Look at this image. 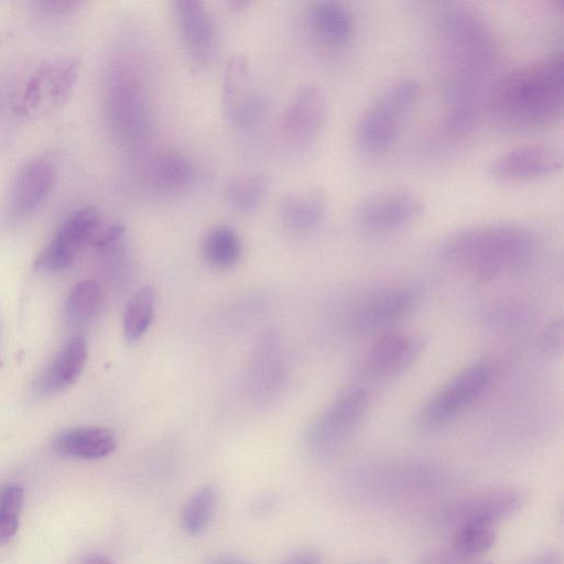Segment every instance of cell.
I'll return each mask as SVG.
<instances>
[{
  "label": "cell",
  "instance_id": "24",
  "mask_svg": "<svg viewBox=\"0 0 564 564\" xmlns=\"http://www.w3.org/2000/svg\"><path fill=\"white\" fill-rule=\"evenodd\" d=\"M268 180L260 173H245L229 181L225 189L228 204L237 212L252 214L263 203Z\"/></svg>",
  "mask_w": 564,
  "mask_h": 564
},
{
  "label": "cell",
  "instance_id": "7",
  "mask_svg": "<svg viewBox=\"0 0 564 564\" xmlns=\"http://www.w3.org/2000/svg\"><path fill=\"white\" fill-rule=\"evenodd\" d=\"M173 14L187 59L197 69L208 68L215 62L219 47L214 17L203 2L194 0L175 1Z\"/></svg>",
  "mask_w": 564,
  "mask_h": 564
},
{
  "label": "cell",
  "instance_id": "1",
  "mask_svg": "<svg viewBox=\"0 0 564 564\" xmlns=\"http://www.w3.org/2000/svg\"><path fill=\"white\" fill-rule=\"evenodd\" d=\"M563 100L562 51L506 73L490 96L496 117L518 130L542 129L557 122Z\"/></svg>",
  "mask_w": 564,
  "mask_h": 564
},
{
  "label": "cell",
  "instance_id": "31",
  "mask_svg": "<svg viewBox=\"0 0 564 564\" xmlns=\"http://www.w3.org/2000/svg\"><path fill=\"white\" fill-rule=\"evenodd\" d=\"M564 343L563 321L557 319L549 324L541 333L539 346L547 355L562 351Z\"/></svg>",
  "mask_w": 564,
  "mask_h": 564
},
{
  "label": "cell",
  "instance_id": "13",
  "mask_svg": "<svg viewBox=\"0 0 564 564\" xmlns=\"http://www.w3.org/2000/svg\"><path fill=\"white\" fill-rule=\"evenodd\" d=\"M562 163V152L554 145L531 143L498 156L489 165V174L503 182L530 181L556 173Z\"/></svg>",
  "mask_w": 564,
  "mask_h": 564
},
{
  "label": "cell",
  "instance_id": "30",
  "mask_svg": "<svg viewBox=\"0 0 564 564\" xmlns=\"http://www.w3.org/2000/svg\"><path fill=\"white\" fill-rule=\"evenodd\" d=\"M24 490L19 485H7L0 489V544L8 542L19 529Z\"/></svg>",
  "mask_w": 564,
  "mask_h": 564
},
{
  "label": "cell",
  "instance_id": "19",
  "mask_svg": "<svg viewBox=\"0 0 564 564\" xmlns=\"http://www.w3.org/2000/svg\"><path fill=\"white\" fill-rule=\"evenodd\" d=\"M113 432L102 426L75 427L58 434L53 441V449L59 455L80 458L100 459L116 448Z\"/></svg>",
  "mask_w": 564,
  "mask_h": 564
},
{
  "label": "cell",
  "instance_id": "12",
  "mask_svg": "<svg viewBox=\"0 0 564 564\" xmlns=\"http://www.w3.org/2000/svg\"><path fill=\"white\" fill-rule=\"evenodd\" d=\"M223 105L227 118L241 130L256 127L265 112L264 98L253 89L247 62L232 56L225 69Z\"/></svg>",
  "mask_w": 564,
  "mask_h": 564
},
{
  "label": "cell",
  "instance_id": "36",
  "mask_svg": "<svg viewBox=\"0 0 564 564\" xmlns=\"http://www.w3.org/2000/svg\"><path fill=\"white\" fill-rule=\"evenodd\" d=\"M521 564H560V556L555 550L547 549L538 552Z\"/></svg>",
  "mask_w": 564,
  "mask_h": 564
},
{
  "label": "cell",
  "instance_id": "35",
  "mask_svg": "<svg viewBox=\"0 0 564 564\" xmlns=\"http://www.w3.org/2000/svg\"><path fill=\"white\" fill-rule=\"evenodd\" d=\"M282 564H322V556L315 550H302L290 555Z\"/></svg>",
  "mask_w": 564,
  "mask_h": 564
},
{
  "label": "cell",
  "instance_id": "6",
  "mask_svg": "<svg viewBox=\"0 0 564 564\" xmlns=\"http://www.w3.org/2000/svg\"><path fill=\"white\" fill-rule=\"evenodd\" d=\"M491 380V370L484 365L459 371L426 400L417 415L419 426L433 431L449 424L487 390Z\"/></svg>",
  "mask_w": 564,
  "mask_h": 564
},
{
  "label": "cell",
  "instance_id": "16",
  "mask_svg": "<svg viewBox=\"0 0 564 564\" xmlns=\"http://www.w3.org/2000/svg\"><path fill=\"white\" fill-rule=\"evenodd\" d=\"M423 336L411 332H386L370 346L365 359L366 371L376 377L394 376L420 356L424 349Z\"/></svg>",
  "mask_w": 564,
  "mask_h": 564
},
{
  "label": "cell",
  "instance_id": "32",
  "mask_svg": "<svg viewBox=\"0 0 564 564\" xmlns=\"http://www.w3.org/2000/svg\"><path fill=\"white\" fill-rule=\"evenodd\" d=\"M465 561L467 560L451 545L425 554L416 564H463Z\"/></svg>",
  "mask_w": 564,
  "mask_h": 564
},
{
  "label": "cell",
  "instance_id": "9",
  "mask_svg": "<svg viewBox=\"0 0 564 564\" xmlns=\"http://www.w3.org/2000/svg\"><path fill=\"white\" fill-rule=\"evenodd\" d=\"M100 216L96 207L86 206L72 214L37 254L34 268L57 272L72 265L83 247L98 231Z\"/></svg>",
  "mask_w": 564,
  "mask_h": 564
},
{
  "label": "cell",
  "instance_id": "33",
  "mask_svg": "<svg viewBox=\"0 0 564 564\" xmlns=\"http://www.w3.org/2000/svg\"><path fill=\"white\" fill-rule=\"evenodd\" d=\"M84 3L82 1H39L35 6L40 11L51 15L70 14L80 9Z\"/></svg>",
  "mask_w": 564,
  "mask_h": 564
},
{
  "label": "cell",
  "instance_id": "2",
  "mask_svg": "<svg viewBox=\"0 0 564 564\" xmlns=\"http://www.w3.org/2000/svg\"><path fill=\"white\" fill-rule=\"evenodd\" d=\"M536 238L513 223L471 226L449 235L441 254L480 282H489L524 265L535 253Z\"/></svg>",
  "mask_w": 564,
  "mask_h": 564
},
{
  "label": "cell",
  "instance_id": "34",
  "mask_svg": "<svg viewBox=\"0 0 564 564\" xmlns=\"http://www.w3.org/2000/svg\"><path fill=\"white\" fill-rule=\"evenodd\" d=\"M126 228L122 225H113L105 230L97 231L90 240V243L106 248L117 243L124 235Z\"/></svg>",
  "mask_w": 564,
  "mask_h": 564
},
{
  "label": "cell",
  "instance_id": "15",
  "mask_svg": "<svg viewBox=\"0 0 564 564\" xmlns=\"http://www.w3.org/2000/svg\"><path fill=\"white\" fill-rule=\"evenodd\" d=\"M326 116V98L315 83L303 84L294 93L282 117V132L295 144L312 142L319 133Z\"/></svg>",
  "mask_w": 564,
  "mask_h": 564
},
{
  "label": "cell",
  "instance_id": "26",
  "mask_svg": "<svg viewBox=\"0 0 564 564\" xmlns=\"http://www.w3.org/2000/svg\"><path fill=\"white\" fill-rule=\"evenodd\" d=\"M155 308V291L152 286H142L130 299L123 315V333L129 341L140 339L150 327Z\"/></svg>",
  "mask_w": 564,
  "mask_h": 564
},
{
  "label": "cell",
  "instance_id": "39",
  "mask_svg": "<svg viewBox=\"0 0 564 564\" xmlns=\"http://www.w3.org/2000/svg\"><path fill=\"white\" fill-rule=\"evenodd\" d=\"M354 564H390V561L387 557L376 556L359 561Z\"/></svg>",
  "mask_w": 564,
  "mask_h": 564
},
{
  "label": "cell",
  "instance_id": "18",
  "mask_svg": "<svg viewBox=\"0 0 564 564\" xmlns=\"http://www.w3.org/2000/svg\"><path fill=\"white\" fill-rule=\"evenodd\" d=\"M87 355L85 338L79 336L70 338L34 381V394L46 398L69 388L80 377Z\"/></svg>",
  "mask_w": 564,
  "mask_h": 564
},
{
  "label": "cell",
  "instance_id": "29",
  "mask_svg": "<svg viewBox=\"0 0 564 564\" xmlns=\"http://www.w3.org/2000/svg\"><path fill=\"white\" fill-rule=\"evenodd\" d=\"M156 183L167 191H181L191 185L195 178L192 161L178 152L162 154L154 164Z\"/></svg>",
  "mask_w": 564,
  "mask_h": 564
},
{
  "label": "cell",
  "instance_id": "27",
  "mask_svg": "<svg viewBox=\"0 0 564 564\" xmlns=\"http://www.w3.org/2000/svg\"><path fill=\"white\" fill-rule=\"evenodd\" d=\"M203 251L207 262L218 269L235 265L241 257V242L229 227H216L205 238Z\"/></svg>",
  "mask_w": 564,
  "mask_h": 564
},
{
  "label": "cell",
  "instance_id": "21",
  "mask_svg": "<svg viewBox=\"0 0 564 564\" xmlns=\"http://www.w3.org/2000/svg\"><path fill=\"white\" fill-rule=\"evenodd\" d=\"M308 22L314 33L332 46H346L352 40L354 20L348 9L340 2H314L308 10Z\"/></svg>",
  "mask_w": 564,
  "mask_h": 564
},
{
  "label": "cell",
  "instance_id": "22",
  "mask_svg": "<svg viewBox=\"0 0 564 564\" xmlns=\"http://www.w3.org/2000/svg\"><path fill=\"white\" fill-rule=\"evenodd\" d=\"M104 290L94 279H86L73 286L65 302V317L72 326H86L99 314Z\"/></svg>",
  "mask_w": 564,
  "mask_h": 564
},
{
  "label": "cell",
  "instance_id": "4",
  "mask_svg": "<svg viewBox=\"0 0 564 564\" xmlns=\"http://www.w3.org/2000/svg\"><path fill=\"white\" fill-rule=\"evenodd\" d=\"M420 93L421 86L414 78H401L388 85L357 121V148L369 155L387 151L394 142L403 119L416 104Z\"/></svg>",
  "mask_w": 564,
  "mask_h": 564
},
{
  "label": "cell",
  "instance_id": "10",
  "mask_svg": "<svg viewBox=\"0 0 564 564\" xmlns=\"http://www.w3.org/2000/svg\"><path fill=\"white\" fill-rule=\"evenodd\" d=\"M78 75L79 63L74 57L43 63L28 84L23 98L25 112L36 115L66 104Z\"/></svg>",
  "mask_w": 564,
  "mask_h": 564
},
{
  "label": "cell",
  "instance_id": "40",
  "mask_svg": "<svg viewBox=\"0 0 564 564\" xmlns=\"http://www.w3.org/2000/svg\"><path fill=\"white\" fill-rule=\"evenodd\" d=\"M463 564H494L491 561L488 560H475V561H465Z\"/></svg>",
  "mask_w": 564,
  "mask_h": 564
},
{
  "label": "cell",
  "instance_id": "17",
  "mask_svg": "<svg viewBox=\"0 0 564 564\" xmlns=\"http://www.w3.org/2000/svg\"><path fill=\"white\" fill-rule=\"evenodd\" d=\"M55 178V166L45 158L28 162L18 173L9 199L12 216L33 214L47 198Z\"/></svg>",
  "mask_w": 564,
  "mask_h": 564
},
{
  "label": "cell",
  "instance_id": "5",
  "mask_svg": "<svg viewBox=\"0 0 564 564\" xmlns=\"http://www.w3.org/2000/svg\"><path fill=\"white\" fill-rule=\"evenodd\" d=\"M369 405L368 391L352 387L344 391L310 429L307 446L317 457L337 452L358 429Z\"/></svg>",
  "mask_w": 564,
  "mask_h": 564
},
{
  "label": "cell",
  "instance_id": "23",
  "mask_svg": "<svg viewBox=\"0 0 564 564\" xmlns=\"http://www.w3.org/2000/svg\"><path fill=\"white\" fill-rule=\"evenodd\" d=\"M533 318L534 311L529 303L514 297L496 300L484 313L487 326L500 333L522 330L532 323Z\"/></svg>",
  "mask_w": 564,
  "mask_h": 564
},
{
  "label": "cell",
  "instance_id": "3",
  "mask_svg": "<svg viewBox=\"0 0 564 564\" xmlns=\"http://www.w3.org/2000/svg\"><path fill=\"white\" fill-rule=\"evenodd\" d=\"M436 26L448 59L446 74L486 77L495 58V43L484 17L465 2H442Z\"/></svg>",
  "mask_w": 564,
  "mask_h": 564
},
{
  "label": "cell",
  "instance_id": "20",
  "mask_svg": "<svg viewBox=\"0 0 564 564\" xmlns=\"http://www.w3.org/2000/svg\"><path fill=\"white\" fill-rule=\"evenodd\" d=\"M327 213V198L319 188H306L290 193L280 204V214L285 226L295 232L316 229Z\"/></svg>",
  "mask_w": 564,
  "mask_h": 564
},
{
  "label": "cell",
  "instance_id": "25",
  "mask_svg": "<svg viewBox=\"0 0 564 564\" xmlns=\"http://www.w3.org/2000/svg\"><path fill=\"white\" fill-rule=\"evenodd\" d=\"M494 523L468 520L456 527L452 546L466 560L490 550L497 539Z\"/></svg>",
  "mask_w": 564,
  "mask_h": 564
},
{
  "label": "cell",
  "instance_id": "11",
  "mask_svg": "<svg viewBox=\"0 0 564 564\" xmlns=\"http://www.w3.org/2000/svg\"><path fill=\"white\" fill-rule=\"evenodd\" d=\"M421 296L414 285L397 284L383 288L368 296L356 310L354 323L364 334H376L409 315Z\"/></svg>",
  "mask_w": 564,
  "mask_h": 564
},
{
  "label": "cell",
  "instance_id": "28",
  "mask_svg": "<svg viewBox=\"0 0 564 564\" xmlns=\"http://www.w3.org/2000/svg\"><path fill=\"white\" fill-rule=\"evenodd\" d=\"M217 505V492L212 486L197 489L182 511V527L189 535L203 533L209 525Z\"/></svg>",
  "mask_w": 564,
  "mask_h": 564
},
{
  "label": "cell",
  "instance_id": "14",
  "mask_svg": "<svg viewBox=\"0 0 564 564\" xmlns=\"http://www.w3.org/2000/svg\"><path fill=\"white\" fill-rule=\"evenodd\" d=\"M527 502V496L516 488H494L451 505L443 514L446 522L460 524L468 520H484L496 524L514 514Z\"/></svg>",
  "mask_w": 564,
  "mask_h": 564
},
{
  "label": "cell",
  "instance_id": "37",
  "mask_svg": "<svg viewBox=\"0 0 564 564\" xmlns=\"http://www.w3.org/2000/svg\"><path fill=\"white\" fill-rule=\"evenodd\" d=\"M206 564H250L246 558L238 555H219L209 560Z\"/></svg>",
  "mask_w": 564,
  "mask_h": 564
},
{
  "label": "cell",
  "instance_id": "8",
  "mask_svg": "<svg viewBox=\"0 0 564 564\" xmlns=\"http://www.w3.org/2000/svg\"><path fill=\"white\" fill-rule=\"evenodd\" d=\"M424 210L422 199L406 188H384L365 196L355 208L359 225L375 232L401 228Z\"/></svg>",
  "mask_w": 564,
  "mask_h": 564
},
{
  "label": "cell",
  "instance_id": "38",
  "mask_svg": "<svg viewBox=\"0 0 564 564\" xmlns=\"http://www.w3.org/2000/svg\"><path fill=\"white\" fill-rule=\"evenodd\" d=\"M83 564H113L109 558L102 555H90L88 556Z\"/></svg>",
  "mask_w": 564,
  "mask_h": 564
}]
</instances>
